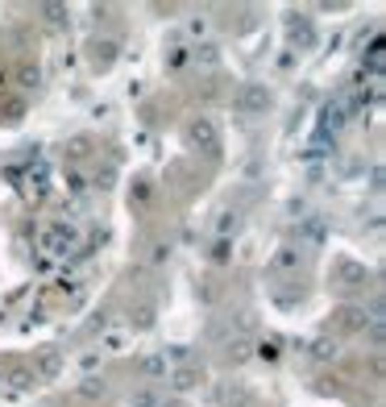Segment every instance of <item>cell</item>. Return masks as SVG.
<instances>
[]
</instances>
